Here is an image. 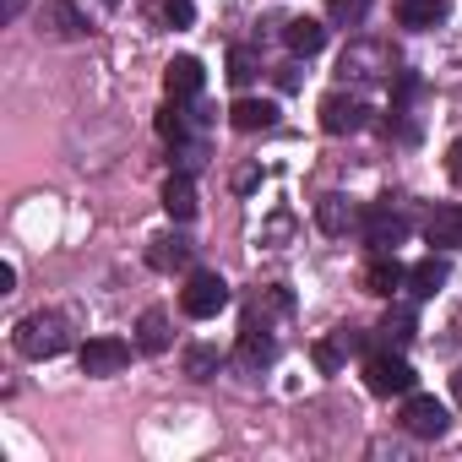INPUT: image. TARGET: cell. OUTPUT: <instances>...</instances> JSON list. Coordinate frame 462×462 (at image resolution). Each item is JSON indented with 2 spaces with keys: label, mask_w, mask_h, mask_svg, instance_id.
Listing matches in <instances>:
<instances>
[{
  "label": "cell",
  "mask_w": 462,
  "mask_h": 462,
  "mask_svg": "<svg viewBox=\"0 0 462 462\" xmlns=\"http://www.w3.org/2000/svg\"><path fill=\"white\" fill-rule=\"evenodd\" d=\"M12 343H17V354H23V359H55V354H66V348H71V327H66V316H60V310H33V316H23V321H17Z\"/></svg>",
  "instance_id": "1"
},
{
  "label": "cell",
  "mask_w": 462,
  "mask_h": 462,
  "mask_svg": "<svg viewBox=\"0 0 462 462\" xmlns=\"http://www.w3.org/2000/svg\"><path fill=\"white\" fill-rule=\"evenodd\" d=\"M392 66H397L392 44H375V39L348 44V50H343V60H337V71H343L348 82H381V77H392Z\"/></svg>",
  "instance_id": "2"
},
{
  "label": "cell",
  "mask_w": 462,
  "mask_h": 462,
  "mask_svg": "<svg viewBox=\"0 0 462 462\" xmlns=\"http://www.w3.org/2000/svg\"><path fill=\"white\" fill-rule=\"evenodd\" d=\"M223 305H228V283H223L217 273H190V278H185V289H180V310H185L190 321H212Z\"/></svg>",
  "instance_id": "3"
},
{
  "label": "cell",
  "mask_w": 462,
  "mask_h": 462,
  "mask_svg": "<svg viewBox=\"0 0 462 462\" xmlns=\"http://www.w3.org/2000/svg\"><path fill=\"white\" fill-rule=\"evenodd\" d=\"M365 386L375 392V397H408L413 392V365L402 359V354H370L365 359Z\"/></svg>",
  "instance_id": "4"
},
{
  "label": "cell",
  "mask_w": 462,
  "mask_h": 462,
  "mask_svg": "<svg viewBox=\"0 0 462 462\" xmlns=\"http://www.w3.org/2000/svg\"><path fill=\"white\" fill-rule=\"evenodd\" d=\"M446 424H451L446 402H435V397H424V392H408V402H402V430H408V435H419V440H440Z\"/></svg>",
  "instance_id": "5"
},
{
  "label": "cell",
  "mask_w": 462,
  "mask_h": 462,
  "mask_svg": "<svg viewBox=\"0 0 462 462\" xmlns=\"http://www.w3.org/2000/svg\"><path fill=\"white\" fill-rule=\"evenodd\" d=\"M39 33L60 39V44H77V39H88V17L71 6V0H44L39 6Z\"/></svg>",
  "instance_id": "6"
},
{
  "label": "cell",
  "mask_w": 462,
  "mask_h": 462,
  "mask_svg": "<svg viewBox=\"0 0 462 462\" xmlns=\"http://www.w3.org/2000/svg\"><path fill=\"white\" fill-rule=\"evenodd\" d=\"M125 365H131L125 337H88L82 343V375H120Z\"/></svg>",
  "instance_id": "7"
},
{
  "label": "cell",
  "mask_w": 462,
  "mask_h": 462,
  "mask_svg": "<svg viewBox=\"0 0 462 462\" xmlns=\"http://www.w3.org/2000/svg\"><path fill=\"white\" fill-rule=\"evenodd\" d=\"M359 223H365V240H370L375 251H397V245L408 240V217H402V212H392L386 201H375Z\"/></svg>",
  "instance_id": "8"
},
{
  "label": "cell",
  "mask_w": 462,
  "mask_h": 462,
  "mask_svg": "<svg viewBox=\"0 0 462 462\" xmlns=\"http://www.w3.org/2000/svg\"><path fill=\"white\" fill-rule=\"evenodd\" d=\"M365 115H370V109H365L359 98H348V93H327V98H321V131H327V136H348V131H359Z\"/></svg>",
  "instance_id": "9"
},
{
  "label": "cell",
  "mask_w": 462,
  "mask_h": 462,
  "mask_svg": "<svg viewBox=\"0 0 462 462\" xmlns=\"http://www.w3.org/2000/svg\"><path fill=\"white\" fill-rule=\"evenodd\" d=\"M201 82H207V71H201V60H196V55H174V60L163 66V88H169V98H174V104L196 98V93H201Z\"/></svg>",
  "instance_id": "10"
},
{
  "label": "cell",
  "mask_w": 462,
  "mask_h": 462,
  "mask_svg": "<svg viewBox=\"0 0 462 462\" xmlns=\"http://www.w3.org/2000/svg\"><path fill=\"white\" fill-rule=\"evenodd\" d=\"M240 359L245 365H273L278 359V337L267 332V321L245 316V327H240Z\"/></svg>",
  "instance_id": "11"
},
{
  "label": "cell",
  "mask_w": 462,
  "mask_h": 462,
  "mask_svg": "<svg viewBox=\"0 0 462 462\" xmlns=\"http://www.w3.org/2000/svg\"><path fill=\"white\" fill-rule=\"evenodd\" d=\"M424 235H430V245L457 251V245H462V207H457V201L435 207V212H430V223H424Z\"/></svg>",
  "instance_id": "12"
},
{
  "label": "cell",
  "mask_w": 462,
  "mask_h": 462,
  "mask_svg": "<svg viewBox=\"0 0 462 462\" xmlns=\"http://www.w3.org/2000/svg\"><path fill=\"white\" fill-rule=\"evenodd\" d=\"M397 283H408V273H402V262L392 256V251H381L370 267H365V294H381V300H392V289Z\"/></svg>",
  "instance_id": "13"
},
{
  "label": "cell",
  "mask_w": 462,
  "mask_h": 462,
  "mask_svg": "<svg viewBox=\"0 0 462 462\" xmlns=\"http://www.w3.org/2000/svg\"><path fill=\"white\" fill-rule=\"evenodd\" d=\"M228 120H235V131H273L278 125V104L273 98H240L235 109H228Z\"/></svg>",
  "instance_id": "14"
},
{
  "label": "cell",
  "mask_w": 462,
  "mask_h": 462,
  "mask_svg": "<svg viewBox=\"0 0 462 462\" xmlns=\"http://www.w3.org/2000/svg\"><path fill=\"white\" fill-rule=\"evenodd\" d=\"M283 44H289L294 55H305V60H310V55H321V44H327V28H321L316 17H294V23L283 28Z\"/></svg>",
  "instance_id": "15"
},
{
  "label": "cell",
  "mask_w": 462,
  "mask_h": 462,
  "mask_svg": "<svg viewBox=\"0 0 462 462\" xmlns=\"http://www.w3.org/2000/svg\"><path fill=\"white\" fill-rule=\"evenodd\" d=\"M163 212H169L174 223L196 217V185H190V174H169V185H163Z\"/></svg>",
  "instance_id": "16"
},
{
  "label": "cell",
  "mask_w": 462,
  "mask_h": 462,
  "mask_svg": "<svg viewBox=\"0 0 462 462\" xmlns=\"http://www.w3.org/2000/svg\"><path fill=\"white\" fill-rule=\"evenodd\" d=\"M316 223L327 228V235H348V228L359 223V212L348 207V196H321L316 201Z\"/></svg>",
  "instance_id": "17"
},
{
  "label": "cell",
  "mask_w": 462,
  "mask_h": 462,
  "mask_svg": "<svg viewBox=\"0 0 462 462\" xmlns=\"http://www.w3.org/2000/svg\"><path fill=\"white\" fill-rule=\"evenodd\" d=\"M446 12H451L446 0H402V6H397V23L424 33V28H435V23H446Z\"/></svg>",
  "instance_id": "18"
},
{
  "label": "cell",
  "mask_w": 462,
  "mask_h": 462,
  "mask_svg": "<svg viewBox=\"0 0 462 462\" xmlns=\"http://www.w3.org/2000/svg\"><path fill=\"white\" fill-rule=\"evenodd\" d=\"M169 343H174L169 316H163V310H147V316L136 321V348H142V354H163Z\"/></svg>",
  "instance_id": "19"
},
{
  "label": "cell",
  "mask_w": 462,
  "mask_h": 462,
  "mask_svg": "<svg viewBox=\"0 0 462 462\" xmlns=\"http://www.w3.org/2000/svg\"><path fill=\"white\" fill-rule=\"evenodd\" d=\"M147 262H152L158 273H174V267H185V262H190V245H185L180 235H158V240L147 245Z\"/></svg>",
  "instance_id": "20"
},
{
  "label": "cell",
  "mask_w": 462,
  "mask_h": 462,
  "mask_svg": "<svg viewBox=\"0 0 462 462\" xmlns=\"http://www.w3.org/2000/svg\"><path fill=\"white\" fill-rule=\"evenodd\" d=\"M446 273H451V267H446V256H424V262H413V267H408V283H413V294H424V300H430V294L446 283Z\"/></svg>",
  "instance_id": "21"
},
{
  "label": "cell",
  "mask_w": 462,
  "mask_h": 462,
  "mask_svg": "<svg viewBox=\"0 0 462 462\" xmlns=\"http://www.w3.org/2000/svg\"><path fill=\"white\" fill-rule=\"evenodd\" d=\"M413 327H419V316H413V310H408V305H392V310H386V321H381V337H386V343H397V348H402V343H408V337H413Z\"/></svg>",
  "instance_id": "22"
},
{
  "label": "cell",
  "mask_w": 462,
  "mask_h": 462,
  "mask_svg": "<svg viewBox=\"0 0 462 462\" xmlns=\"http://www.w3.org/2000/svg\"><path fill=\"white\" fill-rule=\"evenodd\" d=\"M256 71H262V55H256L251 44H235V50H228V82H240V88H245Z\"/></svg>",
  "instance_id": "23"
},
{
  "label": "cell",
  "mask_w": 462,
  "mask_h": 462,
  "mask_svg": "<svg viewBox=\"0 0 462 462\" xmlns=\"http://www.w3.org/2000/svg\"><path fill=\"white\" fill-rule=\"evenodd\" d=\"M365 12H370V0H327V17H332L337 28H359Z\"/></svg>",
  "instance_id": "24"
},
{
  "label": "cell",
  "mask_w": 462,
  "mask_h": 462,
  "mask_svg": "<svg viewBox=\"0 0 462 462\" xmlns=\"http://www.w3.org/2000/svg\"><path fill=\"white\" fill-rule=\"evenodd\" d=\"M212 370H217V348H190L185 354V375L190 381H212Z\"/></svg>",
  "instance_id": "25"
},
{
  "label": "cell",
  "mask_w": 462,
  "mask_h": 462,
  "mask_svg": "<svg viewBox=\"0 0 462 462\" xmlns=\"http://www.w3.org/2000/svg\"><path fill=\"white\" fill-rule=\"evenodd\" d=\"M158 17L169 28H190L196 23V6H190V0H158Z\"/></svg>",
  "instance_id": "26"
},
{
  "label": "cell",
  "mask_w": 462,
  "mask_h": 462,
  "mask_svg": "<svg viewBox=\"0 0 462 462\" xmlns=\"http://www.w3.org/2000/svg\"><path fill=\"white\" fill-rule=\"evenodd\" d=\"M158 131H163V142H180V136H185V120H180V104H169V109L158 115Z\"/></svg>",
  "instance_id": "27"
},
{
  "label": "cell",
  "mask_w": 462,
  "mask_h": 462,
  "mask_svg": "<svg viewBox=\"0 0 462 462\" xmlns=\"http://www.w3.org/2000/svg\"><path fill=\"white\" fill-rule=\"evenodd\" d=\"M343 354H348L343 343H316V370H327V375H332V370L343 365Z\"/></svg>",
  "instance_id": "28"
},
{
  "label": "cell",
  "mask_w": 462,
  "mask_h": 462,
  "mask_svg": "<svg viewBox=\"0 0 462 462\" xmlns=\"http://www.w3.org/2000/svg\"><path fill=\"white\" fill-rule=\"evenodd\" d=\"M446 174H451V180L462 185V136H457V142L446 147Z\"/></svg>",
  "instance_id": "29"
},
{
  "label": "cell",
  "mask_w": 462,
  "mask_h": 462,
  "mask_svg": "<svg viewBox=\"0 0 462 462\" xmlns=\"http://www.w3.org/2000/svg\"><path fill=\"white\" fill-rule=\"evenodd\" d=\"M0 294H17V267H12V262L0 267Z\"/></svg>",
  "instance_id": "30"
},
{
  "label": "cell",
  "mask_w": 462,
  "mask_h": 462,
  "mask_svg": "<svg viewBox=\"0 0 462 462\" xmlns=\"http://www.w3.org/2000/svg\"><path fill=\"white\" fill-rule=\"evenodd\" d=\"M23 6H28V0H6V6H0V17H6V23H17V17H23Z\"/></svg>",
  "instance_id": "31"
},
{
  "label": "cell",
  "mask_w": 462,
  "mask_h": 462,
  "mask_svg": "<svg viewBox=\"0 0 462 462\" xmlns=\"http://www.w3.org/2000/svg\"><path fill=\"white\" fill-rule=\"evenodd\" d=\"M451 392H457V402H462V370H457V375H451Z\"/></svg>",
  "instance_id": "32"
},
{
  "label": "cell",
  "mask_w": 462,
  "mask_h": 462,
  "mask_svg": "<svg viewBox=\"0 0 462 462\" xmlns=\"http://www.w3.org/2000/svg\"><path fill=\"white\" fill-rule=\"evenodd\" d=\"M104 6H120V0H104Z\"/></svg>",
  "instance_id": "33"
}]
</instances>
